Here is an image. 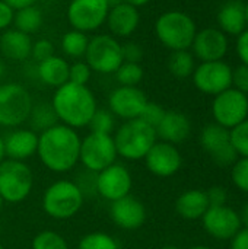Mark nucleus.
Segmentation results:
<instances>
[{"label": "nucleus", "instance_id": "f257e3e1", "mask_svg": "<svg viewBox=\"0 0 248 249\" xmlns=\"http://www.w3.org/2000/svg\"><path fill=\"white\" fill-rule=\"evenodd\" d=\"M80 142L82 139L75 128L57 123L38 134L37 155L48 171L64 174L79 162Z\"/></svg>", "mask_w": 248, "mask_h": 249}, {"label": "nucleus", "instance_id": "f03ea898", "mask_svg": "<svg viewBox=\"0 0 248 249\" xmlns=\"http://www.w3.org/2000/svg\"><path fill=\"white\" fill-rule=\"evenodd\" d=\"M51 107L58 118V123L72 127L75 130L88 127L92 115L98 109L94 92L83 85L64 83L57 88Z\"/></svg>", "mask_w": 248, "mask_h": 249}, {"label": "nucleus", "instance_id": "7ed1b4c3", "mask_svg": "<svg viewBox=\"0 0 248 249\" xmlns=\"http://www.w3.org/2000/svg\"><path fill=\"white\" fill-rule=\"evenodd\" d=\"M113 139L118 156L132 162L145 159L146 153L158 142L155 128L143 123L140 118L124 121L114 131Z\"/></svg>", "mask_w": 248, "mask_h": 249}, {"label": "nucleus", "instance_id": "20e7f679", "mask_svg": "<svg viewBox=\"0 0 248 249\" xmlns=\"http://www.w3.org/2000/svg\"><path fill=\"white\" fill-rule=\"evenodd\" d=\"M155 34L159 42L171 51L189 50L197 34V26L187 13L181 10H168L156 19Z\"/></svg>", "mask_w": 248, "mask_h": 249}, {"label": "nucleus", "instance_id": "39448f33", "mask_svg": "<svg viewBox=\"0 0 248 249\" xmlns=\"http://www.w3.org/2000/svg\"><path fill=\"white\" fill-rule=\"evenodd\" d=\"M83 200V194L73 181L60 179L44 191L42 210L54 220H67L80 212Z\"/></svg>", "mask_w": 248, "mask_h": 249}, {"label": "nucleus", "instance_id": "423d86ee", "mask_svg": "<svg viewBox=\"0 0 248 249\" xmlns=\"http://www.w3.org/2000/svg\"><path fill=\"white\" fill-rule=\"evenodd\" d=\"M34 101L29 90L20 83L0 85V125L18 128L28 121Z\"/></svg>", "mask_w": 248, "mask_h": 249}, {"label": "nucleus", "instance_id": "0eeeda50", "mask_svg": "<svg viewBox=\"0 0 248 249\" xmlns=\"http://www.w3.org/2000/svg\"><path fill=\"white\" fill-rule=\"evenodd\" d=\"M32 187L34 174L25 162L4 159L0 163V197L3 201L18 204L28 198Z\"/></svg>", "mask_w": 248, "mask_h": 249}, {"label": "nucleus", "instance_id": "6e6552de", "mask_svg": "<svg viewBox=\"0 0 248 249\" xmlns=\"http://www.w3.org/2000/svg\"><path fill=\"white\" fill-rule=\"evenodd\" d=\"M85 61L95 73L114 74L123 63L121 44L111 34L94 35L89 38Z\"/></svg>", "mask_w": 248, "mask_h": 249}, {"label": "nucleus", "instance_id": "1a4fd4ad", "mask_svg": "<svg viewBox=\"0 0 248 249\" xmlns=\"http://www.w3.org/2000/svg\"><path fill=\"white\" fill-rule=\"evenodd\" d=\"M117 149L113 134L89 133L80 142L79 162L91 172H101L117 160Z\"/></svg>", "mask_w": 248, "mask_h": 249}, {"label": "nucleus", "instance_id": "9d476101", "mask_svg": "<svg viewBox=\"0 0 248 249\" xmlns=\"http://www.w3.org/2000/svg\"><path fill=\"white\" fill-rule=\"evenodd\" d=\"M108 10L107 0H70L66 16L72 29L89 34L105 25Z\"/></svg>", "mask_w": 248, "mask_h": 249}, {"label": "nucleus", "instance_id": "9b49d317", "mask_svg": "<svg viewBox=\"0 0 248 249\" xmlns=\"http://www.w3.org/2000/svg\"><path fill=\"white\" fill-rule=\"evenodd\" d=\"M212 115L216 124L234 128L248 118V96L234 88L221 92L212 102Z\"/></svg>", "mask_w": 248, "mask_h": 249}, {"label": "nucleus", "instance_id": "f8f14e48", "mask_svg": "<svg viewBox=\"0 0 248 249\" xmlns=\"http://www.w3.org/2000/svg\"><path fill=\"white\" fill-rule=\"evenodd\" d=\"M191 76L194 86L206 95L216 96L232 88V69L224 60L203 61L194 69Z\"/></svg>", "mask_w": 248, "mask_h": 249}, {"label": "nucleus", "instance_id": "ddd939ff", "mask_svg": "<svg viewBox=\"0 0 248 249\" xmlns=\"http://www.w3.org/2000/svg\"><path fill=\"white\" fill-rule=\"evenodd\" d=\"M200 144L212 156L213 162L222 168L231 166L238 160V153L231 144L229 130L216 123L209 124L202 130Z\"/></svg>", "mask_w": 248, "mask_h": 249}, {"label": "nucleus", "instance_id": "4468645a", "mask_svg": "<svg viewBox=\"0 0 248 249\" xmlns=\"http://www.w3.org/2000/svg\"><path fill=\"white\" fill-rule=\"evenodd\" d=\"M132 187L133 179L130 171L117 162L96 174V194L111 203L129 196Z\"/></svg>", "mask_w": 248, "mask_h": 249}, {"label": "nucleus", "instance_id": "2eb2a0df", "mask_svg": "<svg viewBox=\"0 0 248 249\" xmlns=\"http://www.w3.org/2000/svg\"><path fill=\"white\" fill-rule=\"evenodd\" d=\"M148 98L137 86H118L108 96V109L124 121L139 118Z\"/></svg>", "mask_w": 248, "mask_h": 249}, {"label": "nucleus", "instance_id": "dca6fc26", "mask_svg": "<svg viewBox=\"0 0 248 249\" xmlns=\"http://www.w3.org/2000/svg\"><path fill=\"white\" fill-rule=\"evenodd\" d=\"M202 220L205 231L219 241L232 239L234 235L241 229V220L238 213L228 206L209 207L208 212L203 214Z\"/></svg>", "mask_w": 248, "mask_h": 249}, {"label": "nucleus", "instance_id": "f3484780", "mask_svg": "<svg viewBox=\"0 0 248 249\" xmlns=\"http://www.w3.org/2000/svg\"><path fill=\"white\" fill-rule=\"evenodd\" d=\"M145 163L149 172L156 177H172L181 168L183 159L175 144L156 142L145 156Z\"/></svg>", "mask_w": 248, "mask_h": 249}, {"label": "nucleus", "instance_id": "a211bd4d", "mask_svg": "<svg viewBox=\"0 0 248 249\" xmlns=\"http://www.w3.org/2000/svg\"><path fill=\"white\" fill-rule=\"evenodd\" d=\"M191 48L193 55L202 63L224 60L228 51V36L218 28H205L197 31Z\"/></svg>", "mask_w": 248, "mask_h": 249}, {"label": "nucleus", "instance_id": "6ab92c4d", "mask_svg": "<svg viewBox=\"0 0 248 249\" xmlns=\"http://www.w3.org/2000/svg\"><path fill=\"white\" fill-rule=\"evenodd\" d=\"M110 216L120 229L136 231L146 220V209L139 198L129 194L111 203Z\"/></svg>", "mask_w": 248, "mask_h": 249}, {"label": "nucleus", "instance_id": "aec40b11", "mask_svg": "<svg viewBox=\"0 0 248 249\" xmlns=\"http://www.w3.org/2000/svg\"><path fill=\"white\" fill-rule=\"evenodd\" d=\"M140 23V12L137 7L129 3H120L114 7H110L105 25L113 36L129 38Z\"/></svg>", "mask_w": 248, "mask_h": 249}, {"label": "nucleus", "instance_id": "412c9836", "mask_svg": "<svg viewBox=\"0 0 248 249\" xmlns=\"http://www.w3.org/2000/svg\"><path fill=\"white\" fill-rule=\"evenodd\" d=\"M38 149V134L31 128H15L4 137L6 159L25 162Z\"/></svg>", "mask_w": 248, "mask_h": 249}, {"label": "nucleus", "instance_id": "4be33fe9", "mask_svg": "<svg viewBox=\"0 0 248 249\" xmlns=\"http://www.w3.org/2000/svg\"><path fill=\"white\" fill-rule=\"evenodd\" d=\"M158 139L171 144L183 143L191 131V124L187 115L178 111H165L164 118L155 128Z\"/></svg>", "mask_w": 248, "mask_h": 249}, {"label": "nucleus", "instance_id": "5701e85b", "mask_svg": "<svg viewBox=\"0 0 248 249\" xmlns=\"http://www.w3.org/2000/svg\"><path fill=\"white\" fill-rule=\"evenodd\" d=\"M32 42L31 35L18 31L16 28H9L0 35V51L9 60L23 61L31 57Z\"/></svg>", "mask_w": 248, "mask_h": 249}, {"label": "nucleus", "instance_id": "b1692460", "mask_svg": "<svg viewBox=\"0 0 248 249\" xmlns=\"http://www.w3.org/2000/svg\"><path fill=\"white\" fill-rule=\"evenodd\" d=\"M218 23L225 35L238 36L247 28L246 4L240 0L225 1L218 12Z\"/></svg>", "mask_w": 248, "mask_h": 249}, {"label": "nucleus", "instance_id": "393cba45", "mask_svg": "<svg viewBox=\"0 0 248 249\" xmlns=\"http://www.w3.org/2000/svg\"><path fill=\"white\" fill-rule=\"evenodd\" d=\"M69 67L70 64L63 57L54 54L38 63L37 74L44 85L57 89L69 82Z\"/></svg>", "mask_w": 248, "mask_h": 249}, {"label": "nucleus", "instance_id": "a878e982", "mask_svg": "<svg viewBox=\"0 0 248 249\" xmlns=\"http://www.w3.org/2000/svg\"><path fill=\"white\" fill-rule=\"evenodd\" d=\"M209 207L210 206H209L206 193L202 190H189L183 193L175 201L177 213L183 219H187V220L202 219Z\"/></svg>", "mask_w": 248, "mask_h": 249}, {"label": "nucleus", "instance_id": "bb28decb", "mask_svg": "<svg viewBox=\"0 0 248 249\" xmlns=\"http://www.w3.org/2000/svg\"><path fill=\"white\" fill-rule=\"evenodd\" d=\"M88 44H89L88 34H85L82 31H77V29L67 31L61 36V41H60L61 51L64 53V55L72 57L75 60H79V58L85 57Z\"/></svg>", "mask_w": 248, "mask_h": 249}, {"label": "nucleus", "instance_id": "cd10ccee", "mask_svg": "<svg viewBox=\"0 0 248 249\" xmlns=\"http://www.w3.org/2000/svg\"><path fill=\"white\" fill-rule=\"evenodd\" d=\"M28 121L31 124V130H34L35 133H42L44 130L56 125L58 123V118L51 107V102H39L32 105Z\"/></svg>", "mask_w": 248, "mask_h": 249}, {"label": "nucleus", "instance_id": "c85d7f7f", "mask_svg": "<svg viewBox=\"0 0 248 249\" xmlns=\"http://www.w3.org/2000/svg\"><path fill=\"white\" fill-rule=\"evenodd\" d=\"M42 13L37 6L23 7L19 10H15L13 25L18 31H22L28 35L35 34L42 26Z\"/></svg>", "mask_w": 248, "mask_h": 249}, {"label": "nucleus", "instance_id": "c756f323", "mask_svg": "<svg viewBox=\"0 0 248 249\" xmlns=\"http://www.w3.org/2000/svg\"><path fill=\"white\" fill-rule=\"evenodd\" d=\"M168 69L172 76L178 79H186L193 74L194 66V55L189 50L172 51L168 60Z\"/></svg>", "mask_w": 248, "mask_h": 249}, {"label": "nucleus", "instance_id": "7c9ffc66", "mask_svg": "<svg viewBox=\"0 0 248 249\" xmlns=\"http://www.w3.org/2000/svg\"><path fill=\"white\" fill-rule=\"evenodd\" d=\"M77 249H120L118 242L108 233L92 232L85 236L77 244Z\"/></svg>", "mask_w": 248, "mask_h": 249}, {"label": "nucleus", "instance_id": "2f4dec72", "mask_svg": "<svg viewBox=\"0 0 248 249\" xmlns=\"http://www.w3.org/2000/svg\"><path fill=\"white\" fill-rule=\"evenodd\" d=\"M114 74L120 86H137L143 79V69L139 63L123 61Z\"/></svg>", "mask_w": 248, "mask_h": 249}, {"label": "nucleus", "instance_id": "473e14b6", "mask_svg": "<svg viewBox=\"0 0 248 249\" xmlns=\"http://www.w3.org/2000/svg\"><path fill=\"white\" fill-rule=\"evenodd\" d=\"M88 127L91 128L92 133L113 134L115 131V117L110 109H96Z\"/></svg>", "mask_w": 248, "mask_h": 249}, {"label": "nucleus", "instance_id": "72a5a7b5", "mask_svg": "<svg viewBox=\"0 0 248 249\" xmlns=\"http://www.w3.org/2000/svg\"><path fill=\"white\" fill-rule=\"evenodd\" d=\"M31 249H69V244L54 231H42L32 239Z\"/></svg>", "mask_w": 248, "mask_h": 249}, {"label": "nucleus", "instance_id": "f704fd0d", "mask_svg": "<svg viewBox=\"0 0 248 249\" xmlns=\"http://www.w3.org/2000/svg\"><path fill=\"white\" fill-rule=\"evenodd\" d=\"M231 144L241 158H248V118L229 130Z\"/></svg>", "mask_w": 248, "mask_h": 249}, {"label": "nucleus", "instance_id": "c9c22d12", "mask_svg": "<svg viewBox=\"0 0 248 249\" xmlns=\"http://www.w3.org/2000/svg\"><path fill=\"white\" fill-rule=\"evenodd\" d=\"M91 76H92V70L86 61L77 60V61L72 63L69 67V82L70 83L86 86L88 82L91 80Z\"/></svg>", "mask_w": 248, "mask_h": 249}, {"label": "nucleus", "instance_id": "e433bc0d", "mask_svg": "<svg viewBox=\"0 0 248 249\" xmlns=\"http://www.w3.org/2000/svg\"><path fill=\"white\" fill-rule=\"evenodd\" d=\"M231 175L235 187L244 193H248V158H241L234 163Z\"/></svg>", "mask_w": 248, "mask_h": 249}, {"label": "nucleus", "instance_id": "4c0bfd02", "mask_svg": "<svg viewBox=\"0 0 248 249\" xmlns=\"http://www.w3.org/2000/svg\"><path fill=\"white\" fill-rule=\"evenodd\" d=\"M164 115H165V109L159 104L149 102L148 101V104L145 105V108H143V111H142V114H140L139 118L143 123H146L148 125L156 128V125L161 123V120L164 118Z\"/></svg>", "mask_w": 248, "mask_h": 249}, {"label": "nucleus", "instance_id": "58836bf2", "mask_svg": "<svg viewBox=\"0 0 248 249\" xmlns=\"http://www.w3.org/2000/svg\"><path fill=\"white\" fill-rule=\"evenodd\" d=\"M73 182L77 185V188L80 190L83 197L96 194V174L95 172H91L86 169L85 172L79 174L76 181H73Z\"/></svg>", "mask_w": 248, "mask_h": 249}, {"label": "nucleus", "instance_id": "ea45409f", "mask_svg": "<svg viewBox=\"0 0 248 249\" xmlns=\"http://www.w3.org/2000/svg\"><path fill=\"white\" fill-rule=\"evenodd\" d=\"M31 55L38 63L39 61H44L45 58H48L51 55H54V45H53V42L50 39H45V38L37 39L35 42H32Z\"/></svg>", "mask_w": 248, "mask_h": 249}, {"label": "nucleus", "instance_id": "a19ab883", "mask_svg": "<svg viewBox=\"0 0 248 249\" xmlns=\"http://www.w3.org/2000/svg\"><path fill=\"white\" fill-rule=\"evenodd\" d=\"M232 86L234 89L248 93V66L240 64L235 69H232Z\"/></svg>", "mask_w": 248, "mask_h": 249}, {"label": "nucleus", "instance_id": "79ce46f5", "mask_svg": "<svg viewBox=\"0 0 248 249\" xmlns=\"http://www.w3.org/2000/svg\"><path fill=\"white\" fill-rule=\"evenodd\" d=\"M121 55H123V61L140 63L143 57V50L136 42H126V44H121Z\"/></svg>", "mask_w": 248, "mask_h": 249}, {"label": "nucleus", "instance_id": "37998d69", "mask_svg": "<svg viewBox=\"0 0 248 249\" xmlns=\"http://www.w3.org/2000/svg\"><path fill=\"white\" fill-rule=\"evenodd\" d=\"M206 197L209 201L210 207H221V206H227V200H228V193L224 187H212L206 191Z\"/></svg>", "mask_w": 248, "mask_h": 249}, {"label": "nucleus", "instance_id": "c03bdc74", "mask_svg": "<svg viewBox=\"0 0 248 249\" xmlns=\"http://www.w3.org/2000/svg\"><path fill=\"white\" fill-rule=\"evenodd\" d=\"M13 18H15V10L0 0V31H6L13 25Z\"/></svg>", "mask_w": 248, "mask_h": 249}, {"label": "nucleus", "instance_id": "a18cd8bd", "mask_svg": "<svg viewBox=\"0 0 248 249\" xmlns=\"http://www.w3.org/2000/svg\"><path fill=\"white\" fill-rule=\"evenodd\" d=\"M235 47H237V54L240 60L243 61V64L248 66V29L238 35Z\"/></svg>", "mask_w": 248, "mask_h": 249}, {"label": "nucleus", "instance_id": "49530a36", "mask_svg": "<svg viewBox=\"0 0 248 249\" xmlns=\"http://www.w3.org/2000/svg\"><path fill=\"white\" fill-rule=\"evenodd\" d=\"M231 249H248V228H241L231 239Z\"/></svg>", "mask_w": 248, "mask_h": 249}, {"label": "nucleus", "instance_id": "de8ad7c7", "mask_svg": "<svg viewBox=\"0 0 248 249\" xmlns=\"http://www.w3.org/2000/svg\"><path fill=\"white\" fill-rule=\"evenodd\" d=\"M4 3H7L13 10H19L23 7H29V6H35L38 0H3Z\"/></svg>", "mask_w": 248, "mask_h": 249}, {"label": "nucleus", "instance_id": "09e8293b", "mask_svg": "<svg viewBox=\"0 0 248 249\" xmlns=\"http://www.w3.org/2000/svg\"><path fill=\"white\" fill-rule=\"evenodd\" d=\"M238 216H240L241 225H243L244 228H248V201L243 206V209H241V212L238 213Z\"/></svg>", "mask_w": 248, "mask_h": 249}, {"label": "nucleus", "instance_id": "8fccbe9b", "mask_svg": "<svg viewBox=\"0 0 248 249\" xmlns=\"http://www.w3.org/2000/svg\"><path fill=\"white\" fill-rule=\"evenodd\" d=\"M152 0H124V3H129V4H132V6H134V7H143V6H146L148 3H151Z\"/></svg>", "mask_w": 248, "mask_h": 249}, {"label": "nucleus", "instance_id": "3c124183", "mask_svg": "<svg viewBox=\"0 0 248 249\" xmlns=\"http://www.w3.org/2000/svg\"><path fill=\"white\" fill-rule=\"evenodd\" d=\"M6 159V152H4V139L0 136V163Z\"/></svg>", "mask_w": 248, "mask_h": 249}, {"label": "nucleus", "instance_id": "603ef678", "mask_svg": "<svg viewBox=\"0 0 248 249\" xmlns=\"http://www.w3.org/2000/svg\"><path fill=\"white\" fill-rule=\"evenodd\" d=\"M124 0H107V3H108V6L110 7H114V6H117V4H120V3H123Z\"/></svg>", "mask_w": 248, "mask_h": 249}, {"label": "nucleus", "instance_id": "864d4df0", "mask_svg": "<svg viewBox=\"0 0 248 249\" xmlns=\"http://www.w3.org/2000/svg\"><path fill=\"white\" fill-rule=\"evenodd\" d=\"M1 76H4V64L0 61V77H1Z\"/></svg>", "mask_w": 248, "mask_h": 249}, {"label": "nucleus", "instance_id": "5fc2aeb1", "mask_svg": "<svg viewBox=\"0 0 248 249\" xmlns=\"http://www.w3.org/2000/svg\"><path fill=\"white\" fill-rule=\"evenodd\" d=\"M190 249H210L209 247H205V245H197V247H193V248Z\"/></svg>", "mask_w": 248, "mask_h": 249}, {"label": "nucleus", "instance_id": "6e6d98bb", "mask_svg": "<svg viewBox=\"0 0 248 249\" xmlns=\"http://www.w3.org/2000/svg\"><path fill=\"white\" fill-rule=\"evenodd\" d=\"M161 249H180V248H177V247H174V245H167V247H164V248H161Z\"/></svg>", "mask_w": 248, "mask_h": 249}, {"label": "nucleus", "instance_id": "4d7b16f0", "mask_svg": "<svg viewBox=\"0 0 248 249\" xmlns=\"http://www.w3.org/2000/svg\"><path fill=\"white\" fill-rule=\"evenodd\" d=\"M246 19H247V26H248V1L246 3Z\"/></svg>", "mask_w": 248, "mask_h": 249}, {"label": "nucleus", "instance_id": "13d9d810", "mask_svg": "<svg viewBox=\"0 0 248 249\" xmlns=\"http://www.w3.org/2000/svg\"><path fill=\"white\" fill-rule=\"evenodd\" d=\"M3 203H4V201H3V198L0 197V210H1V207H3Z\"/></svg>", "mask_w": 248, "mask_h": 249}, {"label": "nucleus", "instance_id": "bf43d9fd", "mask_svg": "<svg viewBox=\"0 0 248 249\" xmlns=\"http://www.w3.org/2000/svg\"><path fill=\"white\" fill-rule=\"evenodd\" d=\"M0 249H4V247H3V245H1V244H0Z\"/></svg>", "mask_w": 248, "mask_h": 249}]
</instances>
